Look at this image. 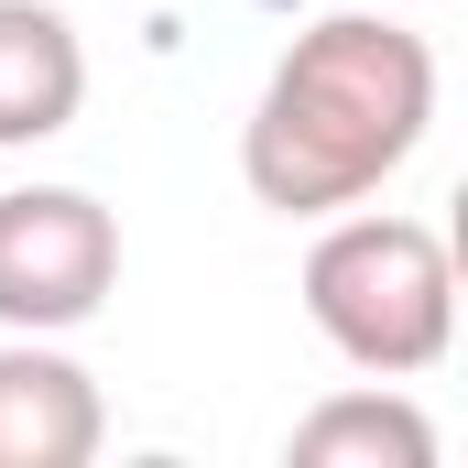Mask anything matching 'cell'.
Listing matches in <instances>:
<instances>
[{
    "label": "cell",
    "mask_w": 468,
    "mask_h": 468,
    "mask_svg": "<svg viewBox=\"0 0 468 468\" xmlns=\"http://www.w3.org/2000/svg\"><path fill=\"white\" fill-rule=\"evenodd\" d=\"M305 316L370 381H425L458 349V261L425 218L338 207L305 250Z\"/></svg>",
    "instance_id": "cell-2"
},
{
    "label": "cell",
    "mask_w": 468,
    "mask_h": 468,
    "mask_svg": "<svg viewBox=\"0 0 468 468\" xmlns=\"http://www.w3.org/2000/svg\"><path fill=\"white\" fill-rule=\"evenodd\" d=\"M436 131V44L392 11H338L294 33L239 120V186L272 218H338L381 197Z\"/></svg>",
    "instance_id": "cell-1"
},
{
    "label": "cell",
    "mask_w": 468,
    "mask_h": 468,
    "mask_svg": "<svg viewBox=\"0 0 468 468\" xmlns=\"http://www.w3.org/2000/svg\"><path fill=\"white\" fill-rule=\"evenodd\" d=\"M283 458L294 468H436V425L414 414L403 381H359V392H327L316 414H294Z\"/></svg>",
    "instance_id": "cell-6"
},
{
    "label": "cell",
    "mask_w": 468,
    "mask_h": 468,
    "mask_svg": "<svg viewBox=\"0 0 468 468\" xmlns=\"http://www.w3.org/2000/svg\"><path fill=\"white\" fill-rule=\"evenodd\" d=\"M120 283V218L88 186H11L0 197V327L66 338Z\"/></svg>",
    "instance_id": "cell-3"
},
{
    "label": "cell",
    "mask_w": 468,
    "mask_h": 468,
    "mask_svg": "<svg viewBox=\"0 0 468 468\" xmlns=\"http://www.w3.org/2000/svg\"><path fill=\"white\" fill-rule=\"evenodd\" d=\"M110 403L55 338H0V468H88Z\"/></svg>",
    "instance_id": "cell-4"
},
{
    "label": "cell",
    "mask_w": 468,
    "mask_h": 468,
    "mask_svg": "<svg viewBox=\"0 0 468 468\" xmlns=\"http://www.w3.org/2000/svg\"><path fill=\"white\" fill-rule=\"evenodd\" d=\"M88 110V44L55 0H0V153L55 142Z\"/></svg>",
    "instance_id": "cell-5"
}]
</instances>
